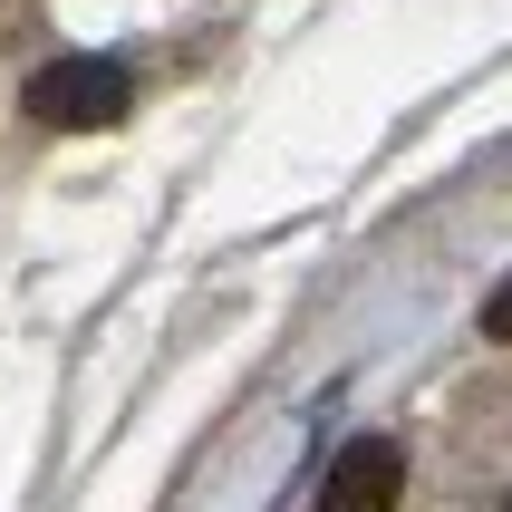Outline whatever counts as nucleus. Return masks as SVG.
Wrapping results in <instances>:
<instances>
[{
	"label": "nucleus",
	"instance_id": "nucleus-3",
	"mask_svg": "<svg viewBox=\"0 0 512 512\" xmlns=\"http://www.w3.org/2000/svg\"><path fill=\"white\" fill-rule=\"evenodd\" d=\"M484 329H493V339H512V281H503V290L484 300Z\"/></svg>",
	"mask_w": 512,
	"mask_h": 512
},
{
	"label": "nucleus",
	"instance_id": "nucleus-4",
	"mask_svg": "<svg viewBox=\"0 0 512 512\" xmlns=\"http://www.w3.org/2000/svg\"><path fill=\"white\" fill-rule=\"evenodd\" d=\"M484 512H512V493H493V503H484Z\"/></svg>",
	"mask_w": 512,
	"mask_h": 512
},
{
	"label": "nucleus",
	"instance_id": "nucleus-1",
	"mask_svg": "<svg viewBox=\"0 0 512 512\" xmlns=\"http://www.w3.org/2000/svg\"><path fill=\"white\" fill-rule=\"evenodd\" d=\"M126 97H136V87H126L116 58H49V68L29 78V116H39V126H78V136L87 126H116Z\"/></svg>",
	"mask_w": 512,
	"mask_h": 512
},
{
	"label": "nucleus",
	"instance_id": "nucleus-2",
	"mask_svg": "<svg viewBox=\"0 0 512 512\" xmlns=\"http://www.w3.org/2000/svg\"><path fill=\"white\" fill-rule=\"evenodd\" d=\"M406 493V455L387 435H358L339 464H329V484H319V512H397Z\"/></svg>",
	"mask_w": 512,
	"mask_h": 512
}]
</instances>
